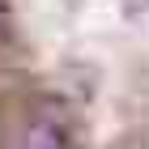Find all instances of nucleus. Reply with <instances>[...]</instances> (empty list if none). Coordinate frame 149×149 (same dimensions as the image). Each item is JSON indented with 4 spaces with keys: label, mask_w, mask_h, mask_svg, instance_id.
Here are the masks:
<instances>
[{
    "label": "nucleus",
    "mask_w": 149,
    "mask_h": 149,
    "mask_svg": "<svg viewBox=\"0 0 149 149\" xmlns=\"http://www.w3.org/2000/svg\"><path fill=\"white\" fill-rule=\"evenodd\" d=\"M26 149H68V141H64V132H60L56 124L38 119V124H30V132H26Z\"/></svg>",
    "instance_id": "f257e3e1"
},
{
    "label": "nucleus",
    "mask_w": 149,
    "mask_h": 149,
    "mask_svg": "<svg viewBox=\"0 0 149 149\" xmlns=\"http://www.w3.org/2000/svg\"><path fill=\"white\" fill-rule=\"evenodd\" d=\"M9 38H13V13H9V4L0 0V51L9 47Z\"/></svg>",
    "instance_id": "f03ea898"
}]
</instances>
